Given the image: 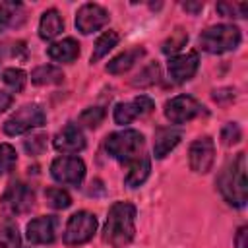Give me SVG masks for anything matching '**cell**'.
<instances>
[{"label": "cell", "mask_w": 248, "mask_h": 248, "mask_svg": "<svg viewBox=\"0 0 248 248\" xmlns=\"http://www.w3.org/2000/svg\"><path fill=\"white\" fill-rule=\"evenodd\" d=\"M134 232H136V207L130 202L112 203L103 227V240L112 248H124L134 240Z\"/></svg>", "instance_id": "obj_1"}, {"label": "cell", "mask_w": 248, "mask_h": 248, "mask_svg": "<svg viewBox=\"0 0 248 248\" xmlns=\"http://www.w3.org/2000/svg\"><path fill=\"white\" fill-rule=\"evenodd\" d=\"M217 188H219L221 196L225 198V202L229 205H234V207H244L246 205V200H248V192H246V155L242 151L223 167V170L217 178Z\"/></svg>", "instance_id": "obj_2"}, {"label": "cell", "mask_w": 248, "mask_h": 248, "mask_svg": "<svg viewBox=\"0 0 248 248\" xmlns=\"http://www.w3.org/2000/svg\"><path fill=\"white\" fill-rule=\"evenodd\" d=\"M143 145H145L143 134H140L138 130H130V128L112 132L105 140L107 153L112 159L120 161V163H132V161L140 159L143 155L141 153L143 151Z\"/></svg>", "instance_id": "obj_3"}, {"label": "cell", "mask_w": 248, "mask_h": 248, "mask_svg": "<svg viewBox=\"0 0 248 248\" xmlns=\"http://www.w3.org/2000/svg\"><path fill=\"white\" fill-rule=\"evenodd\" d=\"M240 29L236 25H229V23H219V25H211L205 31H202L200 35V46L202 50L209 52V54H225L234 50L240 45Z\"/></svg>", "instance_id": "obj_4"}, {"label": "cell", "mask_w": 248, "mask_h": 248, "mask_svg": "<svg viewBox=\"0 0 248 248\" xmlns=\"http://www.w3.org/2000/svg\"><path fill=\"white\" fill-rule=\"evenodd\" d=\"M33 202H35L33 188L21 180H16L8 184V188L4 190L0 198V207L4 209L6 215H21L33 207Z\"/></svg>", "instance_id": "obj_5"}, {"label": "cell", "mask_w": 248, "mask_h": 248, "mask_svg": "<svg viewBox=\"0 0 248 248\" xmlns=\"http://www.w3.org/2000/svg\"><path fill=\"white\" fill-rule=\"evenodd\" d=\"M45 120L46 114L39 105H23L4 122V132L8 136H21L25 132H31L33 128L43 126Z\"/></svg>", "instance_id": "obj_6"}, {"label": "cell", "mask_w": 248, "mask_h": 248, "mask_svg": "<svg viewBox=\"0 0 248 248\" xmlns=\"http://www.w3.org/2000/svg\"><path fill=\"white\" fill-rule=\"evenodd\" d=\"M97 231V217L89 211H78L74 213L64 229V244L68 246H79L93 238Z\"/></svg>", "instance_id": "obj_7"}, {"label": "cell", "mask_w": 248, "mask_h": 248, "mask_svg": "<svg viewBox=\"0 0 248 248\" xmlns=\"http://www.w3.org/2000/svg\"><path fill=\"white\" fill-rule=\"evenodd\" d=\"M205 112V107L192 95H176L165 103V116L172 124H186Z\"/></svg>", "instance_id": "obj_8"}, {"label": "cell", "mask_w": 248, "mask_h": 248, "mask_svg": "<svg viewBox=\"0 0 248 248\" xmlns=\"http://www.w3.org/2000/svg\"><path fill=\"white\" fill-rule=\"evenodd\" d=\"M50 174L58 184L64 186H79L85 176V163L79 157H70L62 155L52 161L50 165Z\"/></svg>", "instance_id": "obj_9"}, {"label": "cell", "mask_w": 248, "mask_h": 248, "mask_svg": "<svg viewBox=\"0 0 248 248\" xmlns=\"http://www.w3.org/2000/svg\"><path fill=\"white\" fill-rule=\"evenodd\" d=\"M188 163H190V169L198 174H205L211 170L213 163H215V143L211 138L203 136V138H198L192 145H190V151H188Z\"/></svg>", "instance_id": "obj_10"}, {"label": "cell", "mask_w": 248, "mask_h": 248, "mask_svg": "<svg viewBox=\"0 0 248 248\" xmlns=\"http://www.w3.org/2000/svg\"><path fill=\"white\" fill-rule=\"evenodd\" d=\"M107 23H108V12L103 6L93 4V2L83 4L78 10V14H76V27L83 35H89L93 31H99Z\"/></svg>", "instance_id": "obj_11"}, {"label": "cell", "mask_w": 248, "mask_h": 248, "mask_svg": "<svg viewBox=\"0 0 248 248\" xmlns=\"http://www.w3.org/2000/svg\"><path fill=\"white\" fill-rule=\"evenodd\" d=\"M200 58L198 52H186V54H174L169 60V78L172 83H184L194 78L198 72Z\"/></svg>", "instance_id": "obj_12"}, {"label": "cell", "mask_w": 248, "mask_h": 248, "mask_svg": "<svg viewBox=\"0 0 248 248\" xmlns=\"http://www.w3.org/2000/svg\"><path fill=\"white\" fill-rule=\"evenodd\" d=\"M56 227H58V219L54 215H41L29 221L25 236L31 244H50L56 238Z\"/></svg>", "instance_id": "obj_13"}, {"label": "cell", "mask_w": 248, "mask_h": 248, "mask_svg": "<svg viewBox=\"0 0 248 248\" xmlns=\"http://www.w3.org/2000/svg\"><path fill=\"white\" fill-rule=\"evenodd\" d=\"M153 108V101L147 95H140L128 103H118L114 107V122L116 124H130L134 122L138 116L147 114Z\"/></svg>", "instance_id": "obj_14"}, {"label": "cell", "mask_w": 248, "mask_h": 248, "mask_svg": "<svg viewBox=\"0 0 248 248\" xmlns=\"http://www.w3.org/2000/svg\"><path fill=\"white\" fill-rule=\"evenodd\" d=\"M52 145L56 151L68 155V153H79L85 147V136L78 124L64 126L52 140Z\"/></svg>", "instance_id": "obj_15"}, {"label": "cell", "mask_w": 248, "mask_h": 248, "mask_svg": "<svg viewBox=\"0 0 248 248\" xmlns=\"http://www.w3.org/2000/svg\"><path fill=\"white\" fill-rule=\"evenodd\" d=\"M182 140V132L174 126H165L155 132V141H153V155L155 159L167 157Z\"/></svg>", "instance_id": "obj_16"}, {"label": "cell", "mask_w": 248, "mask_h": 248, "mask_svg": "<svg viewBox=\"0 0 248 248\" xmlns=\"http://www.w3.org/2000/svg\"><path fill=\"white\" fill-rule=\"evenodd\" d=\"M145 54V48L143 46H134L130 50H124L120 52L118 56H114L108 64H107V72L108 74H114V76H120V74H126L132 66H136Z\"/></svg>", "instance_id": "obj_17"}, {"label": "cell", "mask_w": 248, "mask_h": 248, "mask_svg": "<svg viewBox=\"0 0 248 248\" xmlns=\"http://www.w3.org/2000/svg\"><path fill=\"white\" fill-rule=\"evenodd\" d=\"M46 54L54 60V62H74L79 56V43L72 37H66L62 41L52 43L46 48Z\"/></svg>", "instance_id": "obj_18"}, {"label": "cell", "mask_w": 248, "mask_h": 248, "mask_svg": "<svg viewBox=\"0 0 248 248\" xmlns=\"http://www.w3.org/2000/svg\"><path fill=\"white\" fill-rule=\"evenodd\" d=\"M64 29V21H62V16L58 14V10L50 8L46 12H43L41 16V21H39V37L45 39V41H50L54 37H58Z\"/></svg>", "instance_id": "obj_19"}, {"label": "cell", "mask_w": 248, "mask_h": 248, "mask_svg": "<svg viewBox=\"0 0 248 248\" xmlns=\"http://www.w3.org/2000/svg\"><path fill=\"white\" fill-rule=\"evenodd\" d=\"M149 172H151V161H149V157L141 155L140 159L130 163V170H128V174L124 178V184L128 188H138L147 180Z\"/></svg>", "instance_id": "obj_20"}, {"label": "cell", "mask_w": 248, "mask_h": 248, "mask_svg": "<svg viewBox=\"0 0 248 248\" xmlns=\"http://www.w3.org/2000/svg\"><path fill=\"white\" fill-rule=\"evenodd\" d=\"M62 79H64L62 70L52 64H43L31 72V81L35 85H56L62 83Z\"/></svg>", "instance_id": "obj_21"}, {"label": "cell", "mask_w": 248, "mask_h": 248, "mask_svg": "<svg viewBox=\"0 0 248 248\" xmlns=\"http://www.w3.org/2000/svg\"><path fill=\"white\" fill-rule=\"evenodd\" d=\"M17 17H23L19 2H0V33L10 25H17Z\"/></svg>", "instance_id": "obj_22"}, {"label": "cell", "mask_w": 248, "mask_h": 248, "mask_svg": "<svg viewBox=\"0 0 248 248\" xmlns=\"http://www.w3.org/2000/svg\"><path fill=\"white\" fill-rule=\"evenodd\" d=\"M116 43H118V33H116V31H105V33L97 39V43H95V46H93L91 62L95 64V62H99L103 56H107L108 50H112V48L116 46Z\"/></svg>", "instance_id": "obj_23"}, {"label": "cell", "mask_w": 248, "mask_h": 248, "mask_svg": "<svg viewBox=\"0 0 248 248\" xmlns=\"http://www.w3.org/2000/svg\"><path fill=\"white\" fill-rule=\"evenodd\" d=\"M0 248H21V236L17 225L10 219L0 223Z\"/></svg>", "instance_id": "obj_24"}, {"label": "cell", "mask_w": 248, "mask_h": 248, "mask_svg": "<svg viewBox=\"0 0 248 248\" xmlns=\"http://www.w3.org/2000/svg\"><path fill=\"white\" fill-rule=\"evenodd\" d=\"M45 198H46V203H48L50 207H54V209H66V207H70V203H72L70 194H68L64 188H56V186L46 188Z\"/></svg>", "instance_id": "obj_25"}, {"label": "cell", "mask_w": 248, "mask_h": 248, "mask_svg": "<svg viewBox=\"0 0 248 248\" xmlns=\"http://www.w3.org/2000/svg\"><path fill=\"white\" fill-rule=\"evenodd\" d=\"M2 79L4 83L12 89V91H21L25 87V81H27V74L21 70V68H6L2 72Z\"/></svg>", "instance_id": "obj_26"}, {"label": "cell", "mask_w": 248, "mask_h": 248, "mask_svg": "<svg viewBox=\"0 0 248 248\" xmlns=\"http://www.w3.org/2000/svg\"><path fill=\"white\" fill-rule=\"evenodd\" d=\"M159 78H161V68H159L157 62H151L149 66H145V68L136 76V79H134L132 83H134L136 87H138V85H140V87H147V85L157 83Z\"/></svg>", "instance_id": "obj_27"}, {"label": "cell", "mask_w": 248, "mask_h": 248, "mask_svg": "<svg viewBox=\"0 0 248 248\" xmlns=\"http://www.w3.org/2000/svg\"><path fill=\"white\" fill-rule=\"evenodd\" d=\"M105 116H107V112H105L103 107H89V108H85V110L79 114V124L93 130V128H99V126L103 124Z\"/></svg>", "instance_id": "obj_28"}, {"label": "cell", "mask_w": 248, "mask_h": 248, "mask_svg": "<svg viewBox=\"0 0 248 248\" xmlns=\"http://www.w3.org/2000/svg\"><path fill=\"white\" fill-rule=\"evenodd\" d=\"M17 163V153L10 143H0V176L14 170Z\"/></svg>", "instance_id": "obj_29"}, {"label": "cell", "mask_w": 248, "mask_h": 248, "mask_svg": "<svg viewBox=\"0 0 248 248\" xmlns=\"http://www.w3.org/2000/svg\"><path fill=\"white\" fill-rule=\"evenodd\" d=\"M217 12L225 17H246L248 16V4L246 2H219Z\"/></svg>", "instance_id": "obj_30"}, {"label": "cell", "mask_w": 248, "mask_h": 248, "mask_svg": "<svg viewBox=\"0 0 248 248\" xmlns=\"http://www.w3.org/2000/svg\"><path fill=\"white\" fill-rule=\"evenodd\" d=\"M188 41V33L182 31V29H176L165 43H163V52L165 54H176Z\"/></svg>", "instance_id": "obj_31"}, {"label": "cell", "mask_w": 248, "mask_h": 248, "mask_svg": "<svg viewBox=\"0 0 248 248\" xmlns=\"http://www.w3.org/2000/svg\"><path fill=\"white\" fill-rule=\"evenodd\" d=\"M23 147L29 155H41L46 149V134H33L23 141Z\"/></svg>", "instance_id": "obj_32"}, {"label": "cell", "mask_w": 248, "mask_h": 248, "mask_svg": "<svg viewBox=\"0 0 248 248\" xmlns=\"http://www.w3.org/2000/svg\"><path fill=\"white\" fill-rule=\"evenodd\" d=\"M242 138V132H240V126L236 122H229L223 126L221 130V140L225 145H232V143H238Z\"/></svg>", "instance_id": "obj_33"}, {"label": "cell", "mask_w": 248, "mask_h": 248, "mask_svg": "<svg viewBox=\"0 0 248 248\" xmlns=\"http://www.w3.org/2000/svg\"><path fill=\"white\" fill-rule=\"evenodd\" d=\"M234 246L236 248H248V227L246 225L238 227L236 236H234Z\"/></svg>", "instance_id": "obj_34"}, {"label": "cell", "mask_w": 248, "mask_h": 248, "mask_svg": "<svg viewBox=\"0 0 248 248\" xmlns=\"http://www.w3.org/2000/svg\"><path fill=\"white\" fill-rule=\"evenodd\" d=\"M12 101H14L12 93H8V91H0V112H4L6 108H10Z\"/></svg>", "instance_id": "obj_35"}, {"label": "cell", "mask_w": 248, "mask_h": 248, "mask_svg": "<svg viewBox=\"0 0 248 248\" xmlns=\"http://www.w3.org/2000/svg\"><path fill=\"white\" fill-rule=\"evenodd\" d=\"M182 6H184V10H188V12H192V14H196L198 10H202V8H203V4H202V2H198V4H190V2H184Z\"/></svg>", "instance_id": "obj_36"}]
</instances>
